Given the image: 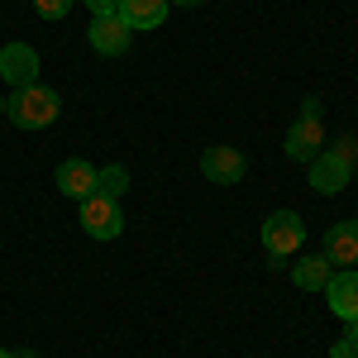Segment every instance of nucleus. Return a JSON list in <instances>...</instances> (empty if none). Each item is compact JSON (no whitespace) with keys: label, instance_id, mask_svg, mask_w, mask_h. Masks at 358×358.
Wrapping results in <instances>:
<instances>
[{"label":"nucleus","instance_id":"obj_1","mask_svg":"<svg viewBox=\"0 0 358 358\" xmlns=\"http://www.w3.org/2000/svg\"><path fill=\"white\" fill-rule=\"evenodd\" d=\"M57 115H62V96L53 86H38V82L10 91V101H5V120L15 129H48Z\"/></svg>","mask_w":358,"mask_h":358},{"label":"nucleus","instance_id":"obj_2","mask_svg":"<svg viewBox=\"0 0 358 358\" xmlns=\"http://www.w3.org/2000/svg\"><path fill=\"white\" fill-rule=\"evenodd\" d=\"M287 158L292 163H310L320 148H325V120H320V101L315 96H306V106H301V115H296V124L287 129Z\"/></svg>","mask_w":358,"mask_h":358},{"label":"nucleus","instance_id":"obj_3","mask_svg":"<svg viewBox=\"0 0 358 358\" xmlns=\"http://www.w3.org/2000/svg\"><path fill=\"white\" fill-rule=\"evenodd\" d=\"M258 239H263V248H268L273 258H292V253H301V244H306V220L296 210H273V215L263 220V229H258Z\"/></svg>","mask_w":358,"mask_h":358},{"label":"nucleus","instance_id":"obj_4","mask_svg":"<svg viewBox=\"0 0 358 358\" xmlns=\"http://www.w3.org/2000/svg\"><path fill=\"white\" fill-rule=\"evenodd\" d=\"M82 229L91 234V239H120V229H124V215H120V201H110V196H86L82 201Z\"/></svg>","mask_w":358,"mask_h":358},{"label":"nucleus","instance_id":"obj_5","mask_svg":"<svg viewBox=\"0 0 358 358\" xmlns=\"http://www.w3.org/2000/svg\"><path fill=\"white\" fill-rule=\"evenodd\" d=\"M201 172H206V182H215V187H234V182H244L248 158L239 148H229V143H210V148L201 153Z\"/></svg>","mask_w":358,"mask_h":358},{"label":"nucleus","instance_id":"obj_6","mask_svg":"<svg viewBox=\"0 0 358 358\" xmlns=\"http://www.w3.org/2000/svg\"><path fill=\"white\" fill-rule=\"evenodd\" d=\"M86 43H91L101 57H120V53H129L134 29L124 24L120 15H101V20H91V24H86Z\"/></svg>","mask_w":358,"mask_h":358},{"label":"nucleus","instance_id":"obj_7","mask_svg":"<svg viewBox=\"0 0 358 358\" xmlns=\"http://www.w3.org/2000/svg\"><path fill=\"white\" fill-rule=\"evenodd\" d=\"M349 177H354V167L344 163L339 153H330V148H320V153L310 158V187L320 196H339L349 187Z\"/></svg>","mask_w":358,"mask_h":358},{"label":"nucleus","instance_id":"obj_8","mask_svg":"<svg viewBox=\"0 0 358 358\" xmlns=\"http://www.w3.org/2000/svg\"><path fill=\"white\" fill-rule=\"evenodd\" d=\"M0 77L15 86H34L38 82V48H29V43H5L0 48Z\"/></svg>","mask_w":358,"mask_h":358},{"label":"nucleus","instance_id":"obj_9","mask_svg":"<svg viewBox=\"0 0 358 358\" xmlns=\"http://www.w3.org/2000/svg\"><path fill=\"white\" fill-rule=\"evenodd\" d=\"M53 182L67 201H86V196H96V167L86 158H67V163H57Z\"/></svg>","mask_w":358,"mask_h":358},{"label":"nucleus","instance_id":"obj_10","mask_svg":"<svg viewBox=\"0 0 358 358\" xmlns=\"http://www.w3.org/2000/svg\"><path fill=\"white\" fill-rule=\"evenodd\" d=\"M325 301H330V310L344 325L358 320V273L354 268H344V273H334L330 282H325Z\"/></svg>","mask_w":358,"mask_h":358},{"label":"nucleus","instance_id":"obj_11","mask_svg":"<svg viewBox=\"0 0 358 358\" xmlns=\"http://www.w3.org/2000/svg\"><path fill=\"white\" fill-rule=\"evenodd\" d=\"M325 258H330L334 268H354L358 263V224L354 220L325 229Z\"/></svg>","mask_w":358,"mask_h":358},{"label":"nucleus","instance_id":"obj_12","mask_svg":"<svg viewBox=\"0 0 358 358\" xmlns=\"http://www.w3.org/2000/svg\"><path fill=\"white\" fill-rule=\"evenodd\" d=\"M167 10H172V0H120V20L134 29H158L167 20Z\"/></svg>","mask_w":358,"mask_h":358},{"label":"nucleus","instance_id":"obj_13","mask_svg":"<svg viewBox=\"0 0 358 358\" xmlns=\"http://www.w3.org/2000/svg\"><path fill=\"white\" fill-rule=\"evenodd\" d=\"M330 277H334V263L325 258V253H306L301 263L292 268V282H296L301 292H325Z\"/></svg>","mask_w":358,"mask_h":358},{"label":"nucleus","instance_id":"obj_14","mask_svg":"<svg viewBox=\"0 0 358 358\" xmlns=\"http://www.w3.org/2000/svg\"><path fill=\"white\" fill-rule=\"evenodd\" d=\"M96 192H101V196H110V201H120V196L129 192V167H120V163L96 167Z\"/></svg>","mask_w":358,"mask_h":358},{"label":"nucleus","instance_id":"obj_15","mask_svg":"<svg viewBox=\"0 0 358 358\" xmlns=\"http://www.w3.org/2000/svg\"><path fill=\"white\" fill-rule=\"evenodd\" d=\"M72 10V0H34V15L38 20H62Z\"/></svg>","mask_w":358,"mask_h":358},{"label":"nucleus","instance_id":"obj_16","mask_svg":"<svg viewBox=\"0 0 358 358\" xmlns=\"http://www.w3.org/2000/svg\"><path fill=\"white\" fill-rule=\"evenodd\" d=\"M330 153H339V158H344V163L354 167V163H358V138H339V143H334Z\"/></svg>","mask_w":358,"mask_h":358},{"label":"nucleus","instance_id":"obj_17","mask_svg":"<svg viewBox=\"0 0 358 358\" xmlns=\"http://www.w3.org/2000/svg\"><path fill=\"white\" fill-rule=\"evenodd\" d=\"M86 10H91V20H101V15H120V0H86Z\"/></svg>","mask_w":358,"mask_h":358},{"label":"nucleus","instance_id":"obj_18","mask_svg":"<svg viewBox=\"0 0 358 358\" xmlns=\"http://www.w3.org/2000/svg\"><path fill=\"white\" fill-rule=\"evenodd\" d=\"M330 358H358V339H349V334H344V339L330 349Z\"/></svg>","mask_w":358,"mask_h":358},{"label":"nucleus","instance_id":"obj_19","mask_svg":"<svg viewBox=\"0 0 358 358\" xmlns=\"http://www.w3.org/2000/svg\"><path fill=\"white\" fill-rule=\"evenodd\" d=\"M349 339H358V320H354V325H349Z\"/></svg>","mask_w":358,"mask_h":358},{"label":"nucleus","instance_id":"obj_20","mask_svg":"<svg viewBox=\"0 0 358 358\" xmlns=\"http://www.w3.org/2000/svg\"><path fill=\"white\" fill-rule=\"evenodd\" d=\"M15 358H38V354H29V349H20V354H15Z\"/></svg>","mask_w":358,"mask_h":358},{"label":"nucleus","instance_id":"obj_21","mask_svg":"<svg viewBox=\"0 0 358 358\" xmlns=\"http://www.w3.org/2000/svg\"><path fill=\"white\" fill-rule=\"evenodd\" d=\"M172 5H201V0H172Z\"/></svg>","mask_w":358,"mask_h":358},{"label":"nucleus","instance_id":"obj_22","mask_svg":"<svg viewBox=\"0 0 358 358\" xmlns=\"http://www.w3.org/2000/svg\"><path fill=\"white\" fill-rule=\"evenodd\" d=\"M0 358H15V349H0Z\"/></svg>","mask_w":358,"mask_h":358},{"label":"nucleus","instance_id":"obj_23","mask_svg":"<svg viewBox=\"0 0 358 358\" xmlns=\"http://www.w3.org/2000/svg\"><path fill=\"white\" fill-rule=\"evenodd\" d=\"M0 115H5V101H0Z\"/></svg>","mask_w":358,"mask_h":358},{"label":"nucleus","instance_id":"obj_24","mask_svg":"<svg viewBox=\"0 0 358 358\" xmlns=\"http://www.w3.org/2000/svg\"><path fill=\"white\" fill-rule=\"evenodd\" d=\"M354 224H358V220H354Z\"/></svg>","mask_w":358,"mask_h":358}]
</instances>
